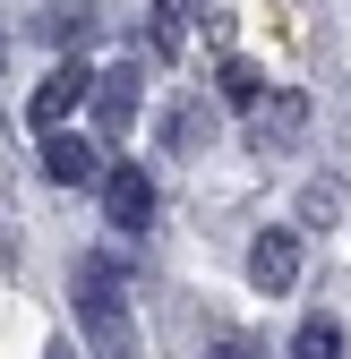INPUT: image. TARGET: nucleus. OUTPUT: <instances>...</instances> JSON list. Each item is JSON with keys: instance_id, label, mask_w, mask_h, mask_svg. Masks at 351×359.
<instances>
[{"instance_id": "nucleus-2", "label": "nucleus", "mask_w": 351, "mask_h": 359, "mask_svg": "<svg viewBox=\"0 0 351 359\" xmlns=\"http://www.w3.org/2000/svg\"><path fill=\"white\" fill-rule=\"evenodd\" d=\"M77 103H95V69H77V60H60L52 77L34 86V103H26V120L43 128V137H52V128H60V120H69Z\"/></svg>"}, {"instance_id": "nucleus-6", "label": "nucleus", "mask_w": 351, "mask_h": 359, "mask_svg": "<svg viewBox=\"0 0 351 359\" xmlns=\"http://www.w3.org/2000/svg\"><path fill=\"white\" fill-rule=\"evenodd\" d=\"M95 111H103V128H128V120H138V60H120V69L95 77Z\"/></svg>"}, {"instance_id": "nucleus-7", "label": "nucleus", "mask_w": 351, "mask_h": 359, "mask_svg": "<svg viewBox=\"0 0 351 359\" xmlns=\"http://www.w3.org/2000/svg\"><path fill=\"white\" fill-rule=\"evenodd\" d=\"M291 359H343V325H334V317H300Z\"/></svg>"}, {"instance_id": "nucleus-5", "label": "nucleus", "mask_w": 351, "mask_h": 359, "mask_svg": "<svg viewBox=\"0 0 351 359\" xmlns=\"http://www.w3.org/2000/svg\"><path fill=\"white\" fill-rule=\"evenodd\" d=\"M249 283H257V291H291V283H300V231H257Z\"/></svg>"}, {"instance_id": "nucleus-1", "label": "nucleus", "mask_w": 351, "mask_h": 359, "mask_svg": "<svg viewBox=\"0 0 351 359\" xmlns=\"http://www.w3.org/2000/svg\"><path fill=\"white\" fill-rule=\"evenodd\" d=\"M77 317L95 359H128V308H120V265L112 257H77Z\"/></svg>"}, {"instance_id": "nucleus-8", "label": "nucleus", "mask_w": 351, "mask_h": 359, "mask_svg": "<svg viewBox=\"0 0 351 359\" xmlns=\"http://www.w3.org/2000/svg\"><path fill=\"white\" fill-rule=\"evenodd\" d=\"M43 34H52V43H86V34H95V0H60V9H43Z\"/></svg>"}, {"instance_id": "nucleus-3", "label": "nucleus", "mask_w": 351, "mask_h": 359, "mask_svg": "<svg viewBox=\"0 0 351 359\" xmlns=\"http://www.w3.org/2000/svg\"><path fill=\"white\" fill-rule=\"evenodd\" d=\"M103 214H112V231H146V214H154V180L138 163H112L103 171Z\"/></svg>"}, {"instance_id": "nucleus-4", "label": "nucleus", "mask_w": 351, "mask_h": 359, "mask_svg": "<svg viewBox=\"0 0 351 359\" xmlns=\"http://www.w3.org/2000/svg\"><path fill=\"white\" fill-rule=\"evenodd\" d=\"M43 171L60 180V189H103V154L77 137V128H52L43 137Z\"/></svg>"}, {"instance_id": "nucleus-13", "label": "nucleus", "mask_w": 351, "mask_h": 359, "mask_svg": "<svg viewBox=\"0 0 351 359\" xmlns=\"http://www.w3.org/2000/svg\"><path fill=\"white\" fill-rule=\"evenodd\" d=\"M0 60H9V34H0Z\"/></svg>"}, {"instance_id": "nucleus-11", "label": "nucleus", "mask_w": 351, "mask_h": 359, "mask_svg": "<svg viewBox=\"0 0 351 359\" xmlns=\"http://www.w3.org/2000/svg\"><path fill=\"white\" fill-rule=\"evenodd\" d=\"M214 359H249V351H240V342H223V351H214Z\"/></svg>"}, {"instance_id": "nucleus-9", "label": "nucleus", "mask_w": 351, "mask_h": 359, "mask_svg": "<svg viewBox=\"0 0 351 359\" xmlns=\"http://www.w3.org/2000/svg\"><path fill=\"white\" fill-rule=\"evenodd\" d=\"M300 120H309V103H300V95H274L266 111H257V137L283 146V137H300Z\"/></svg>"}, {"instance_id": "nucleus-10", "label": "nucleus", "mask_w": 351, "mask_h": 359, "mask_svg": "<svg viewBox=\"0 0 351 359\" xmlns=\"http://www.w3.org/2000/svg\"><path fill=\"white\" fill-rule=\"evenodd\" d=\"M223 103H240V111L266 103V77H257V60H223Z\"/></svg>"}, {"instance_id": "nucleus-12", "label": "nucleus", "mask_w": 351, "mask_h": 359, "mask_svg": "<svg viewBox=\"0 0 351 359\" xmlns=\"http://www.w3.org/2000/svg\"><path fill=\"white\" fill-rule=\"evenodd\" d=\"M43 359H77V351H69V342H60V351H43Z\"/></svg>"}]
</instances>
